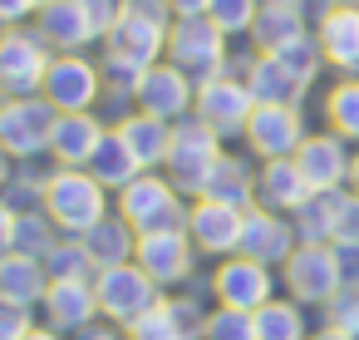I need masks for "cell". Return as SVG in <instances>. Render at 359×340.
I'll return each mask as SVG.
<instances>
[{
	"instance_id": "603a6c76",
	"label": "cell",
	"mask_w": 359,
	"mask_h": 340,
	"mask_svg": "<svg viewBox=\"0 0 359 340\" xmlns=\"http://www.w3.org/2000/svg\"><path fill=\"white\" fill-rule=\"evenodd\" d=\"M35 30L50 40L55 55H84L99 35L89 25V11L84 0H50L45 11H35Z\"/></svg>"
},
{
	"instance_id": "1f68e13d",
	"label": "cell",
	"mask_w": 359,
	"mask_h": 340,
	"mask_svg": "<svg viewBox=\"0 0 359 340\" xmlns=\"http://www.w3.org/2000/svg\"><path fill=\"white\" fill-rule=\"evenodd\" d=\"M256 340H310L305 330V306L290 296H271L256 310Z\"/></svg>"
},
{
	"instance_id": "83f0119b",
	"label": "cell",
	"mask_w": 359,
	"mask_h": 340,
	"mask_svg": "<svg viewBox=\"0 0 359 340\" xmlns=\"http://www.w3.org/2000/svg\"><path fill=\"white\" fill-rule=\"evenodd\" d=\"M202 197H212V202H226V207H256V168L241 158V153H222L217 158V168L207 173V188H202Z\"/></svg>"
},
{
	"instance_id": "e0dca14e",
	"label": "cell",
	"mask_w": 359,
	"mask_h": 340,
	"mask_svg": "<svg viewBox=\"0 0 359 340\" xmlns=\"http://www.w3.org/2000/svg\"><path fill=\"white\" fill-rule=\"evenodd\" d=\"M241 207H226V202H212V197H192V212H187V237L197 247V256H236L241 251Z\"/></svg>"
},
{
	"instance_id": "8fae6325",
	"label": "cell",
	"mask_w": 359,
	"mask_h": 340,
	"mask_svg": "<svg viewBox=\"0 0 359 340\" xmlns=\"http://www.w3.org/2000/svg\"><path fill=\"white\" fill-rule=\"evenodd\" d=\"M251 109H256V94H251L246 79H236V74H217V79L197 84V99H192V114H197L207 129H217L222 143L246 133Z\"/></svg>"
},
{
	"instance_id": "d6986e66",
	"label": "cell",
	"mask_w": 359,
	"mask_h": 340,
	"mask_svg": "<svg viewBox=\"0 0 359 340\" xmlns=\"http://www.w3.org/2000/svg\"><path fill=\"white\" fill-rule=\"evenodd\" d=\"M40 320L55 325V330H65V335H79L89 325H99L104 310H99L94 281H50L45 301H40Z\"/></svg>"
},
{
	"instance_id": "db71d44e",
	"label": "cell",
	"mask_w": 359,
	"mask_h": 340,
	"mask_svg": "<svg viewBox=\"0 0 359 340\" xmlns=\"http://www.w3.org/2000/svg\"><path fill=\"white\" fill-rule=\"evenodd\" d=\"M11 168H15V163H11L6 153H0V188H6V178H11Z\"/></svg>"
},
{
	"instance_id": "8d00e7d4",
	"label": "cell",
	"mask_w": 359,
	"mask_h": 340,
	"mask_svg": "<svg viewBox=\"0 0 359 340\" xmlns=\"http://www.w3.org/2000/svg\"><path fill=\"white\" fill-rule=\"evenodd\" d=\"M60 237H65V232L55 227V217H50L45 207H30V212H20V222H15V251L40 256V261H45V251H50Z\"/></svg>"
},
{
	"instance_id": "6f0895ef",
	"label": "cell",
	"mask_w": 359,
	"mask_h": 340,
	"mask_svg": "<svg viewBox=\"0 0 359 340\" xmlns=\"http://www.w3.org/2000/svg\"><path fill=\"white\" fill-rule=\"evenodd\" d=\"M354 340H359V330H354Z\"/></svg>"
},
{
	"instance_id": "3957f363",
	"label": "cell",
	"mask_w": 359,
	"mask_h": 340,
	"mask_svg": "<svg viewBox=\"0 0 359 340\" xmlns=\"http://www.w3.org/2000/svg\"><path fill=\"white\" fill-rule=\"evenodd\" d=\"M226 148H222V133L217 129H207L197 114H187V119H177L172 124V148H168V163H163V173L172 178V188L192 202V197H202V188H207V173L217 168V158H222Z\"/></svg>"
},
{
	"instance_id": "d6a6232c",
	"label": "cell",
	"mask_w": 359,
	"mask_h": 340,
	"mask_svg": "<svg viewBox=\"0 0 359 340\" xmlns=\"http://www.w3.org/2000/svg\"><path fill=\"white\" fill-rule=\"evenodd\" d=\"M339 192H344V188H339ZM339 192H315L305 207H295V212H290V222H295V237H300V242H310V247H325V242H334Z\"/></svg>"
},
{
	"instance_id": "bcb514c9",
	"label": "cell",
	"mask_w": 359,
	"mask_h": 340,
	"mask_svg": "<svg viewBox=\"0 0 359 340\" xmlns=\"http://www.w3.org/2000/svg\"><path fill=\"white\" fill-rule=\"evenodd\" d=\"M35 15V0H0V30L6 25H25Z\"/></svg>"
},
{
	"instance_id": "7402d4cb",
	"label": "cell",
	"mask_w": 359,
	"mask_h": 340,
	"mask_svg": "<svg viewBox=\"0 0 359 340\" xmlns=\"http://www.w3.org/2000/svg\"><path fill=\"white\" fill-rule=\"evenodd\" d=\"M109 124L89 109V114H60L55 119V133H50V158L55 168H89V158L99 153Z\"/></svg>"
},
{
	"instance_id": "74e56055",
	"label": "cell",
	"mask_w": 359,
	"mask_h": 340,
	"mask_svg": "<svg viewBox=\"0 0 359 340\" xmlns=\"http://www.w3.org/2000/svg\"><path fill=\"white\" fill-rule=\"evenodd\" d=\"M202 340H256V310L212 306L202 320Z\"/></svg>"
},
{
	"instance_id": "9f6ffc18",
	"label": "cell",
	"mask_w": 359,
	"mask_h": 340,
	"mask_svg": "<svg viewBox=\"0 0 359 340\" xmlns=\"http://www.w3.org/2000/svg\"><path fill=\"white\" fill-rule=\"evenodd\" d=\"M45 6H50V0H35V11H45Z\"/></svg>"
},
{
	"instance_id": "f5cc1de1",
	"label": "cell",
	"mask_w": 359,
	"mask_h": 340,
	"mask_svg": "<svg viewBox=\"0 0 359 340\" xmlns=\"http://www.w3.org/2000/svg\"><path fill=\"white\" fill-rule=\"evenodd\" d=\"M349 192H359V153H354V163H349Z\"/></svg>"
},
{
	"instance_id": "7dc6e473",
	"label": "cell",
	"mask_w": 359,
	"mask_h": 340,
	"mask_svg": "<svg viewBox=\"0 0 359 340\" xmlns=\"http://www.w3.org/2000/svg\"><path fill=\"white\" fill-rule=\"evenodd\" d=\"M15 222H20V212H15L6 197H0V256L15 251Z\"/></svg>"
},
{
	"instance_id": "2e32d148",
	"label": "cell",
	"mask_w": 359,
	"mask_h": 340,
	"mask_svg": "<svg viewBox=\"0 0 359 340\" xmlns=\"http://www.w3.org/2000/svg\"><path fill=\"white\" fill-rule=\"evenodd\" d=\"M295 247H300V237H295V222L285 212H271L261 202L246 207V217H241V256L266 261L271 271H280Z\"/></svg>"
},
{
	"instance_id": "6da1fadb",
	"label": "cell",
	"mask_w": 359,
	"mask_h": 340,
	"mask_svg": "<svg viewBox=\"0 0 359 340\" xmlns=\"http://www.w3.org/2000/svg\"><path fill=\"white\" fill-rule=\"evenodd\" d=\"M109 188L89 173V168H50V188H45V212L55 217V227L65 237H84L94 222H104L109 207Z\"/></svg>"
},
{
	"instance_id": "c3c4849f",
	"label": "cell",
	"mask_w": 359,
	"mask_h": 340,
	"mask_svg": "<svg viewBox=\"0 0 359 340\" xmlns=\"http://www.w3.org/2000/svg\"><path fill=\"white\" fill-rule=\"evenodd\" d=\"M69 340H128V335H123V325H89V330H79Z\"/></svg>"
},
{
	"instance_id": "f1b7e54d",
	"label": "cell",
	"mask_w": 359,
	"mask_h": 340,
	"mask_svg": "<svg viewBox=\"0 0 359 340\" xmlns=\"http://www.w3.org/2000/svg\"><path fill=\"white\" fill-rule=\"evenodd\" d=\"M246 89L256 94V104H300L305 99V84L276 60V55H251L246 65Z\"/></svg>"
},
{
	"instance_id": "7c38bea8",
	"label": "cell",
	"mask_w": 359,
	"mask_h": 340,
	"mask_svg": "<svg viewBox=\"0 0 359 340\" xmlns=\"http://www.w3.org/2000/svg\"><path fill=\"white\" fill-rule=\"evenodd\" d=\"M212 296L217 306H231V310H261L271 296H276V271L266 261H251V256H222L217 271H212Z\"/></svg>"
},
{
	"instance_id": "f907efd6",
	"label": "cell",
	"mask_w": 359,
	"mask_h": 340,
	"mask_svg": "<svg viewBox=\"0 0 359 340\" xmlns=\"http://www.w3.org/2000/svg\"><path fill=\"white\" fill-rule=\"evenodd\" d=\"M25 340H69V335H65V330H55V325H45V320H40V325H35V330H30V335H25Z\"/></svg>"
},
{
	"instance_id": "d4e9b609",
	"label": "cell",
	"mask_w": 359,
	"mask_h": 340,
	"mask_svg": "<svg viewBox=\"0 0 359 340\" xmlns=\"http://www.w3.org/2000/svg\"><path fill=\"white\" fill-rule=\"evenodd\" d=\"M45 291H50V271H45L40 256H25V251H6V256H0V301L40 310Z\"/></svg>"
},
{
	"instance_id": "f35d334b",
	"label": "cell",
	"mask_w": 359,
	"mask_h": 340,
	"mask_svg": "<svg viewBox=\"0 0 359 340\" xmlns=\"http://www.w3.org/2000/svg\"><path fill=\"white\" fill-rule=\"evenodd\" d=\"M276 60H280V65H285L305 89H310V84L320 79V70H325V50H320V40H315V35H300V40H295V45H285Z\"/></svg>"
},
{
	"instance_id": "484cf974",
	"label": "cell",
	"mask_w": 359,
	"mask_h": 340,
	"mask_svg": "<svg viewBox=\"0 0 359 340\" xmlns=\"http://www.w3.org/2000/svg\"><path fill=\"white\" fill-rule=\"evenodd\" d=\"M114 129H118V138L133 148V158L143 163V173H153V168L168 163V148H172V124H168V119H153V114H143V109H128Z\"/></svg>"
},
{
	"instance_id": "ab89813d",
	"label": "cell",
	"mask_w": 359,
	"mask_h": 340,
	"mask_svg": "<svg viewBox=\"0 0 359 340\" xmlns=\"http://www.w3.org/2000/svg\"><path fill=\"white\" fill-rule=\"evenodd\" d=\"M256 15H261V0H212L207 6V20L222 25L226 35H251Z\"/></svg>"
},
{
	"instance_id": "680465c9",
	"label": "cell",
	"mask_w": 359,
	"mask_h": 340,
	"mask_svg": "<svg viewBox=\"0 0 359 340\" xmlns=\"http://www.w3.org/2000/svg\"><path fill=\"white\" fill-rule=\"evenodd\" d=\"M0 99H6V94H0Z\"/></svg>"
},
{
	"instance_id": "5bb4252c",
	"label": "cell",
	"mask_w": 359,
	"mask_h": 340,
	"mask_svg": "<svg viewBox=\"0 0 359 340\" xmlns=\"http://www.w3.org/2000/svg\"><path fill=\"white\" fill-rule=\"evenodd\" d=\"M192 99H197V84H192V74H182L172 60L148 65L143 79H138V89H133V109H143V114H153V119H168V124L187 119V114H192Z\"/></svg>"
},
{
	"instance_id": "60d3db41",
	"label": "cell",
	"mask_w": 359,
	"mask_h": 340,
	"mask_svg": "<svg viewBox=\"0 0 359 340\" xmlns=\"http://www.w3.org/2000/svg\"><path fill=\"white\" fill-rule=\"evenodd\" d=\"M320 310H325V325H334V330H349V335H354V330H359V286H339Z\"/></svg>"
},
{
	"instance_id": "ba28073f",
	"label": "cell",
	"mask_w": 359,
	"mask_h": 340,
	"mask_svg": "<svg viewBox=\"0 0 359 340\" xmlns=\"http://www.w3.org/2000/svg\"><path fill=\"white\" fill-rule=\"evenodd\" d=\"M168 30L172 25H163L158 15H148V11H138V6L123 0V15H118V25L104 40V60L109 65H128V70L143 74L148 65L168 60Z\"/></svg>"
},
{
	"instance_id": "9a60e30c",
	"label": "cell",
	"mask_w": 359,
	"mask_h": 340,
	"mask_svg": "<svg viewBox=\"0 0 359 340\" xmlns=\"http://www.w3.org/2000/svg\"><path fill=\"white\" fill-rule=\"evenodd\" d=\"M158 286H187L192 276H197V247H192V237H187V227H177V232H143L138 237V256H133Z\"/></svg>"
},
{
	"instance_id": "816d5d0a",
	"label": "cell",
	"mask_w": 359,
	"mask_h": 340,
	"mask_svg": "<svg viewBox=\"0 0 359 340\" xmlns=\"http://www.w3.org/2000/svg\"><path fill=\"white\" fill-rule=\"evenodd\" d=\"M310 340H354L349 330H334V325H320V330H310Z\"/></svg>"
},
{
	"instance_id": "f546056e",
	"label": "cell",
	"mask_w": 359,
	"mask_h": 340,
	"mask_svg": "<svg viewBox=\"0 0 359 340\" xmlns=\"http://www.w3.org/2000/svg\"><path fill=\"white\" fill-rule=\"evenodd\" d=\"M300 35H310L305 30V11H295V6H261V15L251 25V50L256 55H280Z\"/></svg>"
},
{
	"instance_id": "7a4b0ae2",
	"label": "cell",
	"mask_w": 359,
	"mask_h": 340,
	"mask_svg": "<svg viewBox=\"0 0 359 340\" xmlns=\"http://www.w3.org/2000/svg\"><path fill=\"white\" fill-rule=\"evenodd\" d=\"M114 212L128 217L138 227V237H143V232H177V227H187L192 202L172 188V178L163 168H153V173H138L123 192H114Z\"/></svg>"
},
{
	"instance_id": "8992f818",
	"label": "cell",
	"mask_w": 359,
	"mask_h": 340,
	"mask_svg": "<svg viewBox=\"0 0 359 340\" xmlns=\"http://www.w3.org/2000/svg\"><path fill=\"white\" fill-rule=\"evenodd\" d=\"M226 40L231 35L222 25H212L207 15H187V20H172V30H168V60L182 74H192V84H207V79L226 74V60H231Z\"/></svg>"
},
{
	"instance_id": "e575fe53",
	"label": "cell",
	"mask_w": 359,
	"mask_h": 340,
	"mask_svg": "<svg viewBox=\"0 0 359 340\" xmlns=\"http://www.w3.org/2000/svg\"><path fill=\"white\" fill-rule=\"evenodd\" d=\"M45 271H50V281H94L99 276V266H94V256L79 237H60L45 251Z\"/></svg>"
},
{
	"instance_id": "cb8c5ba5",
	"label": "cell",
	"mask_w": 359,
	"mask_h": 340,
	"mask_svg": "<svg viewBox=\"0 0 359 340\" xmlns=\"http://www.w3.org/2000/svg\"><path fill=\"white\" fill-rule=\"evenodd\" d=\"M310 197H315V188H310V178L300 173L295 158H271V163L256 168V202H261V207L290 217V212L305 207Z\"/></svg>"
},
{
	"instance_id": "d590c367",
	"label": "cell",
	"mask_w": 359,
	"mask_h": 340,
	"mask_svg": "<svg viewBox=\"0 0 359 340\" xmlns=\"http://www.w3.org/2000/svg\"><path fill=\"white\" fill-rule=\"evenodd\" d=\"M45 188H50V173L35 168V163H15L6 188H0V197H6L15 212H30V207H45Z\"/></svg>"
},
{
	"instance_id": "b9f144b4",
	"label": "cell",
	"mask_w": 359,
	"mask_h": 340,
	"mask_svg": "<svg viewBox=\"0 0 359 340\" xmlns=\"http://www.w3.org/2000/svg\"><path fill=\"white\" fill-rule=\"evenodd\" d=\"M40 310H25V306H11V301H0V340H25L40 320Z\"/></svg>"
},
{
	"instance_id": "ac0fdd59",
	"label": "cell",
	"mask_w": 359,
	"mask_h": 340,
	"mask_svg": "<svg viewBox=\"0 0 359 340\" xmlns=\"http://www.w3.org/2000/svg\"><path fill=\"white\" fill-rule=\"evenodd\" d=\"M202 320H207V310H202V301L192 291L187 296H172L168 291V301L153 306L148 315L128 320L123 335L128 340H202Z\"/></svg>"
},
{
	"instance_id": "9c48e42d",
	"label": "cell",
	"mask_w": 359,
	"mask_h": 340,
	"mask_svg": "<svg viewBox=\"0 0 359 340\" xmlns=\"http://www.w3.org/2000/svg\"><path fill=\"white\" fill-rule=\"evenodd\" d=\"M60 114H89L104 99V65L89 55H55L45 89H40Z\"/></svg>"
},
{
	"instance_id": "7bdbcfd3",
	"label": "cell",
	"mask_w": 359,
	"mask_h": 340,
	"mask_svg": "<svg viewBox=\"0 0 359 340\" xmlns=\"http://www.w3.org/2000/svg\"><path fill=\"white\" fill-rule=\"evenodd\" d=\"M84 11H89V25H94V35H99V45L109 40V30L118 25V15H123V0H84Z\"/></svg>"
},
{
	"instance_id": "91938a15",
	"label": "cell",
	"mask_w": 359,
	"mask_h": 340,
	"mask_svg": "<svg viewBox=\"0 0 359 340\" xmlns=\"http://www.w3.org/2000/svg\"><path fill=\"white\" fill-rule=\"evenodd\" d=\"M354 6H359V0H354Z\"/></svg>"
},
{
	"instance_id": "277c9868",
	"label": "cell",
	"mask_w": 359,
	"mask_h": 340,
	"mask_svg": "<svg viewBox=\"0 0 359 340\" xmlns=\"http://www.w3.org/2000/svg\"><path fill=\"white\" fill-rule=\"evenodd\" d=\"M50 65H55V50L35 25H6L0 30V94L6 99L40 94Z\"/></svg>"
},
{
	"instance_id": "836d02e7",
	"label": "cell",
	"mask_w": 359,
	"mask_h": 340,
	"mask_svg": "<svg viewBox=\"0 0 359 340\" xmlns=\"http://www.w3.org/2000/svg\"><path fill=\"white\" fill-rule=\"evenodd\" d=\"M325 124H330V133H339L344 143H359V74H344V79L325 94Z\"/></svg>"
},
{
	"instance_id": "44dd1931",
	"label": "cell",
	"mask_w": 359,
	"mask_h": 340,
	"mask_svg": "<svg viewBox=\"0 0 359 340\" xmlns=\"http://www.w3.org/2000/svg\"><path fill=\"white\" fill-rule=\"evenodd\" d=\"M315 40L325 50V65H334L344 74H359V6L354 0H330L320 11Z\"/></svg>"
},
{
	"instance_id": "681fc988",
	"label": "cell",
	"mask_w": 359,
	"mask_h": 340,
	"mask_svg": "<svg viewBox=\"0 0 359 340\" xmlns=\"http://www.w3.org/2000/svg\"><path fill=\"white\" fill-rule=\"evenodd\" d=\"M207 6H212V0H168V11H172L177 20H187V15H207Z\"/></svg>"
},
{
	"instance_id": "5b68a950",
	"label": "cell",
	"mask_w": 359,
	"mask_h": 340,
	"mask_svg": "<svg viewBox=\"0 0 359 340\" xmlns=\"http://www.w3.org/2000/svg\"><path fill=\"white\" fill-rule=\"evenodd\" d=\"M60 109L45 94H25V99H0V153L11 163H35L50 153V133H55Z\"/></svg>"
},
{
	"instance_id": "11a10c76",
	"label": "cell",
	"mask_w": 359,
	"mask_h": 340,
	"mask_svg": "<svg viewBox=\"0 0 359 340\" xmlns=\"http://www.w3.org/2000/svg\"><path fill=\"white\" fill-rule=\"evenodd\" d=\"M261 6H295V11H305V0H261Z\"/></svg>"
},
{
	"instance_id": "4316f807",
	"label": "cell",
	"mask_w": 359,
	"mask_h": 340,
	"mask_svg": "<svg viewBox=\"0 0 359 340\" xmlns=\"http://www.w3.org/2000/svg\"><path fill=\"white\" fill-rule=\"evenodd\" d=\"M79 242L89 247V256H94V266H99V271L123 266V261H133V256H138V227H133L128 217H118V212H109L104 222H94Z\"/></svg>"
},
{
	"instance_id": "ee69618b",
	"label": "cell",
	"mask_w": 359,
	"mask_h": 340,
	"mask_svg": "<svg viewBox=\"0 0 359 340\" xmlns=\"http://www.w3.org/2000/svg\"><path fill=\"white\" fill-rule=\"evenodd\" d=\"M334 242H359V192H339V217H334Z\"/></svg>"
},
{
	"instance_id": "ffe728a7",
	"label": "cell",
	"mask_w": 359,
	"mask_h": 340,
	"mask_svg": "<svg viewBox=\"0 0 359 340\" xmlns=\"http://www.w3.org/2000/svg\"><path fill=\"white\" fill-rule=\"evenodd\" d=\"M295 163H300V173L310 178L315 192H339L349 183L354 153H349V143L339 133H305V143L295 148Z\"/></svg>"
},
{
	"instance_id": "4fadbf2b",
	"label": "cell",
	"mask_w": 359,
	"mask_h": 340,
	"mask_svg": "<svg viewBox=\"0 0 359 340\" xmlns=\"http://www.w3.org/2000/svg\"><path fill=\"white\" fill-rule=\"evenodd\" d=\"M241 138H246V148H251L261 163H271V158H295V148L305 143L300 104H256Z\"/></svg>"
},
{
	"instance_id": "30bf717a",
	"label": "cell",
	"mask_w": 359,
	"mask_h": 340,
	"mask_svg": "<svg viewBox=\"0 0 359 340\" xmlns=\"http://www.w3.org/2000/svg\"><path fill=\"white\" fill-rule=\"evenodd\" d=\"M280 286H285V296L290 301H300V306H325L344 281H339V256H334V247L325 242V247H310V242H300L295 251H290V261L280 266Z\"/></svg>"
},
{
	"instance_id": "4dcf8cb0",
	"label": "cell",
	"mask_w": 359,
	"mask_h": 340,
	"mask_svg": "<svg viewBox=\"0 0 359 340\" xmlns=\"http://www.w3.org/2000/svg\"><path fill=\"white\" fill-rule=\"evenodd\" d=\"M89 173H94L109 192H123V188L143 173V163H138V158H133V148L118 138V129H109V133H104V143H99V153L89 158Z\"/></svg>"
},
{
	"instance_id": "f6af8a7d",
	"label": "cell",
	"mask_w": 359,
	"mask_h": 340,
	"mask_svg": "<svg viewBox=\"0 0 359 340\" xmlns=\"http://www.w3.org/2000/svg\"><path fill=\"white\" fill-rule=\"evenodd\" d=\"M334 256H339V281L344 286H359V242H330Z\"/></svg>"
},
{
	"instance_id": "52a82bcc",
	"label": "cell",
	"mask_w": 359,
	"mask_h": 340,
	"mask_svg": "<svg viewBox=\"0 0 359 340\" xmlns=\"http://www.w3.org/2000/svg\"><path fill=\"white\" fill-rule=\"evenodd\" d=\"M94 291H99V310L109 325H128L138 315H148L153 306L168 301V286H158L138 261H123V266H109L94 276Z\"/></svg>"
}]
</instances>
